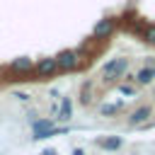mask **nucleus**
Listing matches in <instances>:
<instances>
[{"label": "nucleus", "mask_w": 155, "mask_h": 155, "mask_svg": "<svg viewBox=\"0 0 155 155\" xmlns=\"http://www.w3.org/2000/svg\"><path fill=\"white\" fill-rule=\"evenodd\" d=\"M121 27V17H102L97 19V24L92 27V41H109Z\"/></svg>", "instance_id": "nucleus-1"}, {"label": "nucleus", "mask_w": 155, "mask_h": 155, "mask_svg": "<svg viewBox=\"0 0 155 155\" xmlns=\"http://www.w3.org/2000/svg\"><path fill=\"white\" fill-rule=\"evenodd\" d=\"M97 145H99L102 150H119V148L124 145V140H121L119 136H107V138H99Z\"/></svg>", "instance_id": "nucleus-10"}, {"label": "nucleus", "mask_w": 155, "mask_h": 155, "mask_svg": "<svg viewBox=\"0 0 155 155\" xmlns=\"http://www.w3.org/2000/svg\"><path fill=\"white\" fill-rule=\"evenodd\" d=\"M31 131H34V140H41V138H51V136L65 133L68 128L65 126H56L53 119H31Z\"/></svg>", "instance_id": "nucleus-4"}, {"label": "nucleus", "mask_w": 155, "mask_h": 155, "mask_svg": "<svg viewBox=\"0 0 155 155\" xmlns=\"http://www.w3.org/2000/svg\"><path fill=\"white\" fill-rule=\"evenodd\" d=\"M143 41L145 44H150V46H155V22H150V24H143Z\"/></svg>", "instance_id": "nucleus-11"}, {"label": "nucleus", "mask_w": 155, "mask_h": 155, "mask_svg": "<svg viewBox=\"0 0 155 155\" xmlns=\"http://www.w3.org/2000/svg\"><path fill=\"white\" fill-rule=\"evenodd\" d=\"M70 116H73V99L63 97L61 104H58V121H68Z\"/></svg>", "instance_id": "nucleus-9"}, {"label": "nucleus", "mask_w": 155, "mask_h": 155, "mask_svg": "<svg viewBox=\"0 0 155 155\" xmlns=\"http://www.w3.org/2000/svg\"><path fill=\"white\" fill-rule=\"evenodd\" d=\"M126 70H128V58L119 56V58H109V61L102 65L99 75H102L104 82H119V80L126 75Z\"/></svg>", "instance_id": "nucleus-2"}, {"label": "nucleus", "mask_w": 155, "mask_h": 155, "mask_svg": "<svg viewBox=\"0 0 155 155\" xmlns=\"http://www.w3.org/2000/svg\"><path fill=\"white\" fill-rule=\"evenodd\" d=\"M133 80H136V85H150V82L155 80V73H153V68L143 65V68H138V70H136Z\"/></svg>", "instance_id": "nucleus-8"}, {"label": "nucleus", "mask_w": 155, "mask_h": 155, "mask_svg": "<svg viewBox=\"0 0 155 155\" xmlns=\"http://www.w3.org/2000/svg\"><path fill=\"white\" fill-rule=\"evenodd\" d=\"M41 155H58L53 148H46V150H41Z\"/></svg>", "instance_id": "nucleus-16"}, {"label": "nucleus", "mask_w": 155, "mask_h": 155, "mask_svg": "<svg viewBox=\"0 0 155 155\" xmlns=\"http://www.w3.org/2000/svg\"><path fill=\"white\" fill-rule=\"evenodd\" d=\"M90 90H92V80H87V82L82 85V92H80V102H82V104H90V102H92V92H90Z\"/></svg>", "instance_id": "nucleus-13"}, {"label": "nucleus", "mask_w": 155, "mask_h": 155, "mask_svg": "<svg viewBox=\"0 0 155 155\" xmlns=\"http://www.w3.org/2000/svg\"><path fill=\"white\" fill-rule=\"evenodd\" d=\"M73 155H85V153H82V148H75V150H73Z\"/></svg>", "instance_id": "nucleus-17"}, {"label": "nucleus", "mask_w": 155, "mask_h": 155, "mask_svg": "<svg viewBox=\"0 0 155 155\" xmlns=\"http://www.w3.org/2000/svg\"><path fill=\"white\" fill-rule=\"evenodd\" d=\"M15 97H17V99H22V102H27V99H29V94H27V92H17Z\"/></svg>", "instance_id": "nucleus-15"}, {"label": "nucleus", "mask_w": 155, "mask_h": 155, "mask_svg": "<svg viewBox=\"0 0 155 155\" xmlns=\"http://www.w3.org/2000/svg\"><path fill=\"white\" fill-rule=\"evenodd\" d=\"M150 114H153V107H150V104H140L138 109H133V111H131V116H128V124H131V126H140V124H148Z\"/></svg>", "instance_id": "nucleus-7"}, {"label": "nucleus", "mask_w": 155, "mask_h": 155, "mask_svg": "<svg viewBox=\"0 0 155 155\" xmlns=\"http://www.w3.org/2000/svg\"><path fill=\"white\" fill-rule=\"evenodd\" d=\"M56 61H58L61 73H75V70H80L85 56H82L78 48H63V51L56 53Z\"/></svg>", "instance_id": "nucleus-3"}, {"label": "nucleus", "mask_w": 155, "mask_h": 155, "mask_svg": "<svg viewBox=\"0 0 155 155\" xmlns=\"http://www.w3.org/2000/svg\"><path fill=\"white\" fill-rule=\"evenodd\" d=\"M7 70L12 75H29V73H34V61L29 56H17L15 61H10Z\"/></svg>", "instance_id": "nucleus-6"}, {"label": "nucleus", "mask_w": 155, "mask_h": 155, "mask_svg": "<svg viewBox=\"0 0 155 155\" xmlns=\"http://www.w3.org/2000/svg\"><path fill=\"white\" fill-rule=\"evenodd\" d=\"M58 73H61V68H58L56 56H44V58H39L34 63V73L31 75H36V80H48V78H56Z\"/></svg>", "instance_id": "nucleus-5"}, {"label": "nucleus", "mask_w": 155, "mask_h": 155, "mask_svg": "<svg viewBox=\"0 0 155 155\" xmlns=\"http://www.w3.org/2000/svg\"><path fill=\"white\" fill-rule=\"evenodd\" d=\"M153 73H155V68H153Z\"/></svg>", "instance_id": "nucleus-18"}, {"label": "nucleus", "mask_w": 155, "mask_h": 155, "mask_svg": "<svg viewBox=\"0 0 155 155\" xmlns=\"http://www.w3.org/2000/svg\"><path fill=\"white\" fill-rule=\"evenodd\" d=\"M121 107H124L121 102H111V104H102V109H99V114H102V116H111V114H116V111H119Z\"/></svg>", "instance_id": "nucleus-12"}, {"label": "nucleus", "mask_w": 155, "mask_h": 155, "mask_svg": "<svg viewBox=\"0 0 155 155\" xmlns=\"http://www.w3.org/2000/svg\"><path fill=\"white\" fill-rule=\"evenodd\" d=\"M116 87H119V92H124V94H136V87H133V85H124V82H119Z\"/></svg>", "instance_id": "nucleus-14"}]
</instances>
